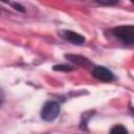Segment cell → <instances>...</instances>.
Wrapping results in <instances>:
<instances>
[{"mask_svg": "<svg viewBox=\"0 0 134 134\" xmlns=\"http://www.w3.org/2000/svg\"><path fill=\"white\" fill-rule=\"evenodd\" d=\"M113 35L122 43L131 45L134 44V25H121L112 30Z\"/></svg>", "mask_w": 134, "mask_h": 134, "instance_id": "1", "label": "cell"}, {"mask_svg": "<svg viewBox=\"0 0 134 134\" xmlns=\"http://www.w3.org/2000/svg\"><path fill=\"white\" fill-rule=\"evenodd\" d=\"M65 57L70 61L72 62L73 64L75 65H81V66H87L90 64V62L88 61V59H86L85 57L83 55H79V54H65Z\"/></svg>", "mask_w": 134, "mask_h": 134, "instance_id": "5", "label": "cell"}, {"mask_svg": "<svg viewBox=\"0 0 134 134\" xmlns=\"http://www.w3.org/2000/svg\"><path fill=\"white\" fill-rule=\"evenodd\" d=\"M14 7H16V9H18V10H20V12H24V7L23 6H21L20 4H18V3H10Z\"/></svg>", "mask_w": 134, "mask_h": 134, "instance_id": "8", "label": "cell"}, {"mask_svg": "<svg viewBox=\"0 0 134 134\" xmlns=\"http://www.w3.org/2000/svg\"><path fill=\"white\" fill-rule=\"evenodd\" d=\"M92 75L95 79H97L98 81L106 82V83L112 82L114 80V74L108 68H106L104 66H96V67H94V69L92 70Z\"/></svg>", "mask_w": 134, "mask_h": 134, "instance_id": "3", "label": "cell"}, {"mask_svg": "<svg viewBox=\"0 0 134 134\" xmlns=\"http://www.w3.org/2000/svg\"><path fill=\"white\" fill-rule=\"evenodd\" d=\"M60 110H61V107H60L59 103L49 100V102L45 103L44 106L42 107L41 117H42V119H44L46 121H52L60 114Z\"/></svg>", "mask_w": 134, "mask_h": 134, "instance_id": "2", "label": "cell"}, {"mask_svg": "<svg viewBox=\"0 0 134 134\" xmlns=\"http://www.w3.org/2000/svg\"><path fill=\"white\" fill-rule=\"evenodd\" d=\"M133 3H134V2H133Z\"/></svg>", "mask_w": 134, "mask_h": 134, "instance_id": "9", "label": "cell"}, {"mask_svg": "<svg viewBox=\"0 0 134 134\" xmlns=\"http://www.w3.org/2000/svg\"><path fill=\"white\" fill-rule=\"evenodd\" d=\"M60 36L64 40L68 41L69 43L74 44V45H83L85 43V41H86V39L82 35L77 34L75 31H72V30H66V29L65 30H61L60 31Z\"/></svg>", "mask_w": 134, "mask_h": 134, "instance_id": "4", "label": "cell"}, {"mask_svg": "<svg viewBox=\"0 0 134 134\" xmlns=\"http://www.w3.org/2000/svg\"><path fill=\"white\" fill-rule=\"evenodd\" d=\"M109 134H129V132L126 127H124L121 125H116L110 130Z\"/></svg>", "mask_w": 134, "mask_h": 134, "instance_id": "6", "label": "cell"}, {"mask_svg": "<svg viewBox=\"0 0 134 134\" xmlns=\"http://www.w3.org/2000/svg\"><path fill=\"white\" fill-rule=\"evenodd\" d=\"M73 69H74V68H73L72 66L64 65V64L53 66V70H59V71H71V70H73Z\"/></svg>", "mask_w": 134, "mask_h": 134, "instance_id": "7", "label": "cell"}]
</instances>
